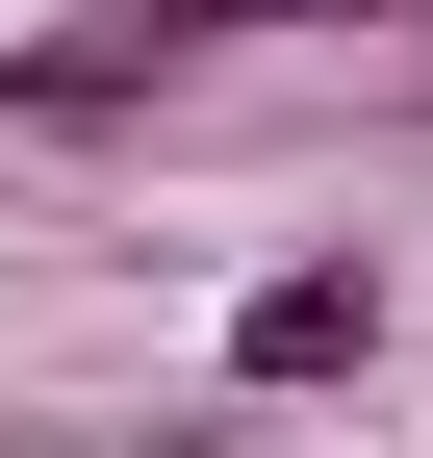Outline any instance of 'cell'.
I'll return each instance as SVG.
<instances>
[{
	"instance_id": "6da1fadb",
	"label": "cell",
	"mask_w": 433,
	"mask_h": 458,
	"mask_svg": "<svg viewBox=\"0 0 433 458\" xmlns=\"http://www.w3.org/2000/svg\"><path fill=\"white\" fill-rule=\"evenodd\" d=\"M179 77H204V26H179V0H77V26H26V51H0V128H51V153H77V128H153Z\"/></svg>"
},
{
	"instance_id": "7a4b0ae2",
	"label": "cell",
	"mask_w": 433,
	"mask_h": 458,
	"mask_svg": "<svg viewBox=\"0 0 433 458\" xmlns=\"http://www.w3.org/2000/svg\"><path fill=\"white\" fill-rule=\"evenodd\" d=\"M383 255H281V280H230V382L255 408H332V382H383Z\"/></svg>"
},
{
	"instance_id": "3957f363",
	"label": "cell",
	"mask_w": 433,
	"mask_h": 458,
	"mask_svg": "<svg viewBox=\"0 0 433 458\" xmlns=\"http://www.w3.org/2000/svg\"><path fill=\"white\" fill-rule=\"evenodd\" d=\"M204 51H255V26H408V0H179Z\"/></svg>"
}]
</instances>
